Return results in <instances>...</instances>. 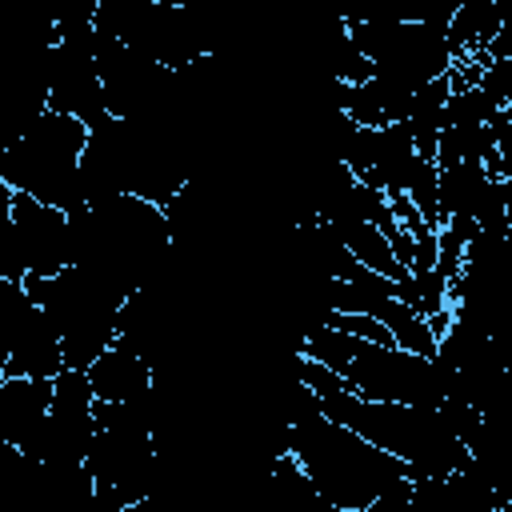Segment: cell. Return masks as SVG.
<instances>
[{
    "instance_id": "obj_12",
    "label": "cell",
    "mask_w": 512,
    "mask_h": 512,
    "mask_svg": "<svg viewBox=\"0 0 512 512\" xmlns=\"http://www.w3.org/2000/svg\"><path fill=\"white\" fill-rule=\"evenodd\" d=\"M48 404H52V380L4 376L0 380V440L12 448H24L40 416L48 412Z\"/></svg>"
},
{
    "instance_id": "obj_2",
    "label": "cell",
    "mask_w": 512,
    "mask_h": 512,
    "mask_svg": "<svg viewBox=\"0 0 512 512\" xmlns=\"http://www.w3.org/2000/svg\"><path fill=\"white\" fill-rule=\"evenodd\" d=\"M176 240L164 208L116 196L96 208L68 212V268H80L120 300L164 280Z\"/></svg>"
},
{
    "instance_id": "obj_15",
    "label": "cell",
    "mask_w": 512,
    "mask_h": 512,
    "mask_svg": "<svg viewBox=\"0 0 512 512\" xmlns=\"http://www.w3.org/2000/svg\"><path fill=\"white\" fill-rule=\"evenodd\" d=\"M0 276L4 280H24V268H20L16 244H12V216L0 220Z\"/></svg>"
},
{
    "instance_id": "obj_16",
    "label": "cell",
    "mask_w": 512,
    "mask_h": 512,
    "mask_svg": "<svg viewBox=\"0 0 512 512\" xmlns=\"http://www.w3.org/2000/svg\"><path fill=\"white\" fill-rule=\"evenodd\" d=\"M4 376H8V352L0 348V380H4Z\"/></svg>"
},
{
    "instance_id": "obj_13",
    "label": "cell",
    "mask_w": 512,
    "mask_h": 512,
    "mask_svg": "<svg viewBox=\"0 0 512 512\" xmlns=\"http://www.w3.org/2000/svg\"><path fill=\"white\" fill-rule=\"evenodd\" d=\"M504 28V8L492 4V0H468V4H456L452 16H448V44L456 56H472V52H484L492 44V36Z\"/></svg>"
},
{
    "instance_id": "obj_10",
    "label": "cell",
    "mask_w": 512,
    "mask_h": 512,
    "mask_svg": "<svg viewBox=\"0 0 512 512\" xmlns=\"http://www.w3.org/2000/svg\"><path fill=\"white\" fill-rule=\"evenodd\" d=\"M12 244L24 280H48L68 268V212L12 192Z\"/></svg>"
},
{
    "instance_id": "obj_9",
    "label": "cell",
    "mask_w": 512,
    "mask_h": 512,
    "mask_svg": "<svg viewBox=\"0 0 512 512\" xmlns=\"http://www.w3.org/2000/svg\"><path fill=\"white\" fill-rule=\"evenodd\" d=\"M96 436V396L84 372L64 368L52 380V404L40 416L36 432L28 436V444L20 448L28 460L36 464H52V468H72L84 464L88 444Z\"/></svg>"
},
{
    "instance_id": "obj_6",
    "label": "cell",
    "mask_w": 512,
    "mask_h": 512,
    "mask_svg": "<svg viewBox=\"0 0 512 512\" xmlns=\"http://www.w3.org/2000/svg\"><path fill=\"white\" fill-rule=\"evenodd\" d=\"M452 4L420 16H340L352 48L368 60L372 76L420 88L452 72L456 52L448 44Z\"/></svg>"
},
{
    "instance_id": "obj_8",
    "label": "cell",
    "mask_w": 512,
    "mask_h": 512,
    "mask_svg": "<svg viewBox=\"0 0 512 512\" xmlns=\"http://www.w3.org/2000/svg\"><path fill=\"white\" fill-rule=\"evenodd\" d=\"M24 288L48 316L64 352V368L84 372L108 344H116V316L124 300L80 268H64L48 280H24Z\"/></svg>"
},
{
    "instance_id": "obj_14",
    "label": "cell",
    "mask_w": 512,
    "mask_h": 512,
    "mask_svg": "<svg viewBox=\"0 0 512 512\" xmlns=\"http://www.w3.org/2000/svg\"><path fill=\"white\" fill-rule=\"evenodd\" d=\"M360 512H412V480H400L392 488H384L368 508Z\"/></svg>"
},
{
    "instance_id": "obj_1",
    "label": "cell",
    "mask_w": 512,
    "mask_h": 512,
    "mask_svg": "<svg viewBox=\"0 0 512 512\" xmlns=\"http://www.w3.org/2000/svg\"><path fill=\"white\" fill-rule=\"evenodd\" d=\"M296 384H304L316 400V408L344 424L348 432L364 436L372 448L388 452L408 468L412 480H448L468 468V448L452 432L448 416L440 408L424 404H384V400H360L344 388V380L316 360L300 356Z\"/></svg>"
},
{
    "instance_id": "obj_11",
    "label": "cell",
    "mask_w": 512,
    "mask_h": 512,
    "mask_svg": "<svg viewBox=\"0 0 512 512\" xmlns=\"http://www.w3.org/2000/svg\"><path fill=\"white\" fill-rule=\"evenodd\" d=\"M88 384H92V396L96 404H128V400H140L144 392H152L156 384V372L128 348V344H108L88 368H84Z\"/></svg>"
},
{
    "instance_id": "obj_7",
    "label": "cell",
    "mask_w": 512,
    "mask_h": 512,
    "mask_svg": "<svg viewBox=\"0 0 512 512\" xmlns=\"http://www.w3.org/2000/svg\"><path fill=\"white\" fill-rule=\"evenodd\" d=\"M96 28L112 36L120 48L168 68L184 72L216 52L212 24L192 4L172 0H96Z\"/></svg>"
},
{
    "instance_id": "obj_3",
    "label": "cell",
    "mask_w": 512,
    "mask_h": 512,
    "mask_svg": "<svg viewBox=\"0 0 512 512\" xmlns=\"http://www.w3.org/2000/svg\"><path fill=\"white\" fill-rule=\"evenodd\" d=\"M280 452H288L300 464L320 504L340 512H360L384 488L412 480L400 460L372 448L364 436L348 432L344 424L328 420L304 384H296V400L288 404V432Z\"/></svg>"
},
{
    "instance_id": "obj_4",
    "label": "cell",
    "mask_w": 512,
    "mask_h": 512,
    "mask_svg": "<svg viewBox=\"0 0 512 512\" xmlns=\"http://www.w3.org/2000/svg\"><path fill=\"white\" fill-rule=\"evenodd\" d=\"M300 356L336 372L344 380V388L360 400L424 404V408L444 404V384H440L436 364L428 356L404 352L396 344H372V340H356V336H344L324 324H308Z\"/></svg>"
},
{
    "instance_id": "obj_5",
    "label": "cell",
    "mask_w": 512,
    "mask_h": 512,
    "mask_svg": "<svg viewBox=\"0 0 512 512\" xmlns=\"http://www.w3.org/2000/svg\"><path fill=\"white\" fill-rule=\"evenodd\" d=\"M88 144V128L72 116L40 112L0 156V184L16 196H32L48 208L76 212L80 196V156Z\"/></svg>"
}]
</instances>
